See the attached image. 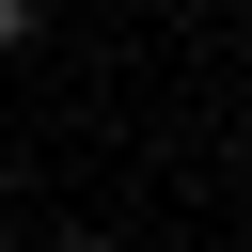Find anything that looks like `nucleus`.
Listing matches in <instances>:
<instances>
[{
	"label": "nucleus",
	"mask_w": 252,
	"mask_h": 252,
	"mask_svg": "<svg viewBox=\"0 0 252 252\" xmlns=\"http://www.w3.org/2000/svg\"><path fill=\"white\" fill-rule=\"evenodd\" d=\"M16 47H32V0H0V63H16Z\"/></svg>",
	"instance_id": "f257e3e1"
},
{
	"label": "nucleus",
	"mask_w": 252,
	"mask_h": 252,
	"mask_svg": "<svg viewBox=\"0 0 252 252\" xmlns=\"http://www.w3.org/2000/svg\"><path fill=\"white\" fill-rule=\"evenodd\" d=\"M32 252H94V236H32Z\"/></svg>",
	"instance_id": "f03ea898"
}]
</instances>
